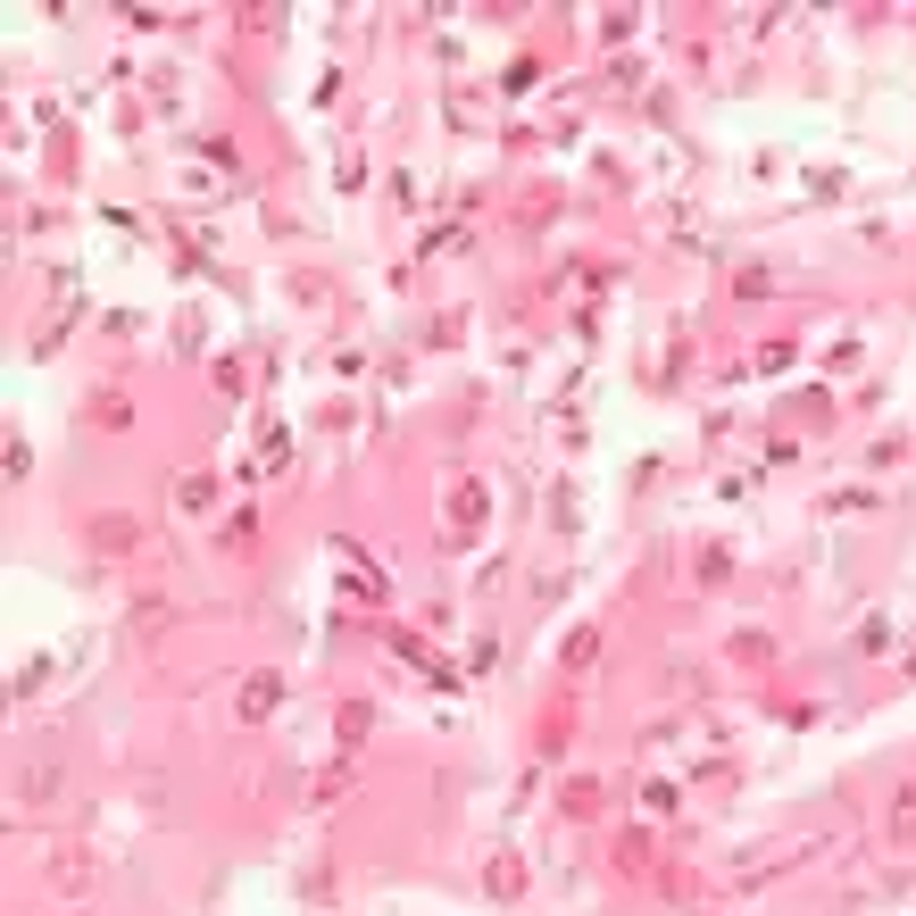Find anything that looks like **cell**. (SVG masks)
Segmentation results:
<instances>
[{"label":"cell","mask_w":916,"mask_h":916,"mask_svg":"<svg viewBox=\"0 0 916 916\" xmlns=\"http://www.w3.org/2000/svg\"><path fill=\"white\" fill-rule=\"evenodd\" d=\"M892 842L916 850V791H899V800H892Z\"/></svg>","instance_id":"obj_3"},{"label":"cell","mask_w":916,"mask_h":916,"mask_svg":"<svg viewBox=\"0 0 916 916\" xmlns=\"http://www.w3.org/2000/svg\"><path fill=\"white\" fill-rule=\"evenodd\" d=\"M93 550H133V517H93Z\"/></svg>","instance_id":"obj_2"},{"label":"cell","mask_w":916,"mask_h":916,"mask_svg":"<svg viewBox=\"0 0 916 916\" xmlns=\"http://www.w3.org/2000/svg\"><path fill=\"white\" fill-rule=\"evenodd\" d=\"M276 700H283V683H276V675H250V683H243V716H267Z\"/></svg>","instance_id":"obj_1"}]
</instances>
